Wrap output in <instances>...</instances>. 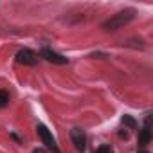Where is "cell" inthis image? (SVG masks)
<instances>
[{"mask_svg":"<svg viewBox=\"0 0 153 153\" xmlns=\"http://www.w3.org/2000/svg\"><path fill=\"white\" fill-rule=\"evenodd\" d=\"M70 137H72V142H74L76 149L83 153L85 148H87V135H85V131H83L81 128H72Z\"/></svg>","mask_w":153,"mask_h":153,"instance_id":"obj_3","label":"cell"},{"mask_svg":"<svg viewBox=\"0 0 153 153\" xmlns=\"http://www.w3.org/2000/svg\"><path fill=\"white\" fill-rule=\"evenodd\" d=\"M123 123H126V124H130L131 128H135V121H133L131 117H128V115H124V117H123Z\"/></svg>","mask_w":153,"mask_h":153,"instance_id":"obj_9","label":"cell"},{"mask_svg":"<svg viewBox=\"0 0 153 153\" xmlns=\"http://www.w3.org/2000/svg\"><path fill=\"white\" fill-rule=\"evenodd\" d=\"M36 54L31 51V49H22L18 54H16V61L22 63V65H34L36 63Z\"/></svg>","mask_w":153,"mask_h":153,"instance_id":"obj_5","label":"cell"},{"mask_svg":"<svg viewBox=\"0 0 153 153\" xmlns=\"http://www.w3.org/2000/svg\"><path fill=\"white\" fill-rule=\"evenodd\" d=\"M38 135H40V139H42V142L49 148V149H52L54 153H59V149H58V146H56V140H54V137H52V133L47 130V126H43V124H38Z\"/></svg>","mask_w":153,"mask_h":153,"instance_id":"obj_2","label":"cell"},{"mask_svg":"<svg viewBox=\"0 0 153 153\" xmlns=\"http://www.w3.org/2000/svg\"><path fill=\"white\" fill-rule=\"evenodd\" d=\"M33 153H45V151H43V149H34Z\"/></svg>","mask_w":153,"mask_h":153,"instance_id":"obj_10","label":"cell"},{"mask_svg":"<svg viewBox=\"0 0 153 153\" xmlns=\"http://www.w3.org/2000/svg\"><path fill=\"white\" fill-rule=\"evenodd\" d=\"M94 153H114V151H112V148H110V146H99Z\"/></svg>","mask_w":153,"mask_h":153,"instance_id":"obj_8","label":"cell"},{"mask_svg":"<svg viewBox=\"0 0 153 153\" xmlns=\"http://www.w3.org/2000/svg\"><path fill=\"white\" fill-rule=\"evenodd\" d=\"M42 58H45L47 61H51V63H56V65H65V63L68 61L65 56H61V54L54 52L52 49H47V47H43V49H42Z\"/></svg>","mask_w":153,"mask_h":153,"instance_id":"obj_4","label":"cell"},{"mask_svg":"<svg viewBox=\"0 0 153 153\" xmlns=\"http://www.w3.org/2000/svg\"><path fill=\"white\" fill-rule=\"evenodd\" d=\"M9 103V94L6 90H0V108H4Z\"/></svg>","mask_w":153,"mask_h":153,"instance_id":"obj_7","label":"cell"},{"mask_svg":"<svg viewBox=\"0 0 153 153\" xmlns=\"http://www.w3.org/2000/svg\"><path fill=\"white\" fill-rule=\"evenodd\" d=\"M133 16H135V11H133V9L119 11V13H115L114 16H110L106 22H103V29H105V31H117V29H121L123 25H126L128 22H131Z\"/></svg>","mask_w":153,"mask_h":153,"instance_id":"obj_1","label":"cell"},{"mask_svg":"<svg viewBox=\"0 0 153 153\" xmlns=\"http://www.w3.org/2000/svg\"><path fill=\"white\" fill-rule=\"evenodd\" d=\"M140 153H148V151H140Z\"/></svg>","mask_w":153,"mask_h":153,"instance_id":"obj_11","label":"cell"},{"mask_svg":"<svg viewBox=\"0 0 153 153\" xmlns=\"http://www.w3.org/2000/svg\"><path fill=\"white\" fill-rule=\"evenodd\" d=\"M149 121H151V117L148 115L146 117V121H144V128L140 130V133H139V146L140 148H144L149 140H151V128H149Z\"/></svg>","mask_w":153,"mask_h":153,"instance_id":"obj_6","label":"cell"}]
</instances>
